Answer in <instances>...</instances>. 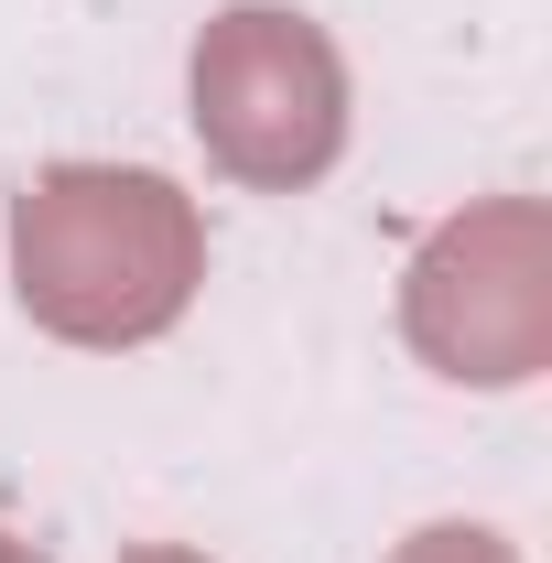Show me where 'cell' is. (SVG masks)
Returning a JSON list of instances; mask_svg holds the SVG:
<instances>
[{"label":"cell","mask_w":552,"mask_h":563,"mask_svg":"<svg viewBox=\"0 0 552 563\" xmlns=\"http://www.w3.org/2000/svg\"><path fill=\"white\" fill-rule=\"evenodd\" d=\"M207 282V217L152 163H55L11 196V292L66 347H152Z\"/></svg>","instance_id":"obj_1"},{"label":"cell","mask_w":552,"mask_h":563,"mask_svg":"<svg viewBox=\"0 0 552 563\" xmlns=\"http://www.w3.org/2000/svg\"><path fill=\"white\" fill-rule=\"evenodd\" d=\"M196 141L228 185L303 196L346 152V55L281 0H228L196 33Z\"/></svg>","instance_id":"obj_2"},{"label":"cell","mask_w":552,"mask_h":563,"mask_svg":"<svg viewBox=\"0 0 552 563\" xmlns=\"http://www.w3.org/2000/svg\"><path fill=\"white\" fill-rule=\"evenodd\" d=\"M401 336L422 368L466 390H520L552 357V217L531 196H487L422 239L401 282Z\"/></svg>","instance_id":"obj_3"},{"label":"cell","mask_w":552,"mask_h":563,"mask_svg":"<svg viewBox=\"0 0 552 563\" xmlns=\"http://www.w3.org/2000/svg\"><path fill=\"white\" fill-rule=\"evenodd\" d=\"M390 563H520V553H509L487 520H433V531H412Z\"/></svg>","instance_id":"obj_4"},{"label":"cell","mask_w":552,"mask_h":563,"mask_svg":"<svg viewBox=\"0 0 552 563\" xmlns=\"http://www.w3.org/2000/svg\"><path fill=\"white\" fill-rule=\"evenodd\" d=\"M120 563H207V553H185V542H141V553H120Z\"/></svg>","instance_id":"obj_5"},{"label":"cell","mask_w":552,"mask_h":563,"mask_svg":"<svg viewBox=\"0 0 552 563\" xmlns=\"http://www.w3.org/2000/svg\"><path fill=\"white\" fill-rule=\"evenodd\" d=\"M0 563H44V553H33V542H22V531H0Z\"/></svg>","instance_id":"obj_6"}]
</instances>
